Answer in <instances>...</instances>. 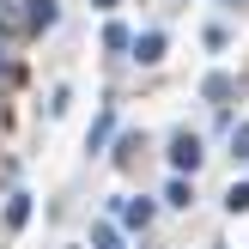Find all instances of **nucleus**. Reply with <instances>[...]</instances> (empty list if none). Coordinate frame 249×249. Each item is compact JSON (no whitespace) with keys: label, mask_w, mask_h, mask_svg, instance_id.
<instances>
[{"label":"nucleus","mask_w":249,"mask_h":249,"mask_svg":"<svg viewBox=\"0 0 249 249\" xmlns=\"http://www.w3.org/2000/svg\"><path fill=\"white\" fill-rule=\"evenodd\" d=\"M0 31H43L36 0H0Z\"/></svg>","instance_id":"f257e3e1"},{"label":"nucleus","mask_w":249,"mask_h":249,"mask_svg":"<svg viewBox=\"0 0 249 249\" xmlns=\"http://www.w3.org/2000/svg\"><path fill=\"white\" fill-rule=\"evenodd\" d=\"M170 164L195 177V164H201V140H195V134H177V140H170Z\"/></svg>","instance_id":"f03ea898"},{"label":"nucleus","mask_w":249,"mask_h":249,"mask_svg":"<svg viewBox=\"0 0 249 249\" xmlns=\"http://www.w3.org/2000/svg\"><path fill=\"white\" fill-rule=\"evenodd\" d=\"M134 61H140V67L164 61V31H146V36H134Z\"/></svg>","instance_id":"7ed1b4c3"},{"label":"nucleus","mask_w":249,"mask_h":249,"mask_svg":"<svg viewBox=\"0 0 249 249\" xmlns=\"http://www.w3.org/2000/svg\"><path fill=\"white\" fill-rule=\"evenodd\" d=\"M24 219H31V195H12L6 201V231H18Z\"/></svg>","instance_id":"20e7f679"},{"label":"nucleus","mask_w":249,"mask_h":249,"mask_svg":"<svg viewBox=\"0 0 249 249\" xmlns=\"http://www.w3.org/2000/svg\"><path fill=\"white\" fill-rule=\"evenodd\" d=\"M122 219H128V225H146V219H152V201H122Z\"/></svg>","instance_id":"39448f33"},{"label":"nucleus","mask_w":249,"mask_h":249,"mask_svg":"<svg viewBox=\"0 0 249 249\" xmlns=\"http://www.w3.org/2000/svg\"><path fill=\"white\" fill-rule=\"evenodd\" d=\"M109 128H116V116H109V109H104V116H97V122H91V140H85V146H91V152H97V146H104V140H109Z\"/></svg>","instance_id":"423d86ee"},{"label":"nucleus","mask_w":249,"mask_h":249,"mask_svg":"<svg viewBox=\"0 0 249 249\" xmlns=\"http://www.w3.org/2000/svg\"><path fill=\"white\" fill-rule=\"evenodd\" d=\"M164 201H170V207H189V201H195V189H189V182L177 177V182H170V189H164Z\"/></svg>","instance_id":"0eeeda50"},{"label":"nucleus","mask_w":249,"mask_h":249,"mask_svg":"<svg viewBox=\"0 0 249 249\" xmlns=\"http://www.w3.org/2000/svg\"><path fill=\"white\" fill-rule=\"evenodd\" d=\"M225 207H231V213H249V182H231V195H225Z\"/></svg>","instance_id":"6e6552de"},{"label":"nucleus","mask_w":249,"mask_h":249,"mask_svg":"<svg viewBox=\"0 0 249 249\" xmlns=\"http://www.w3.org/2000/svg\"><path fill=\"white\" fill-rule=\"evenodd\" d=\"M104 43H109V49H134V36L122 31V24H109V31H104Z\"/></svg>","instance_id":"1a4fd4ad"},{"label":"nucleus","mask_w":249,"mask_h":249,"mask_svg":"<svg viewBox=\"0 0 249 249\" xmlns=\"http://www.w3.org/2000/svg\"><path fill=\"white\" fill-rule=\"evenodd\" d=\"M91 249H116V231H109V225H97V231H91Z\"/></svg>","instance_id":"9d476101"},{"label":"nucleus","mask_w":249,"mask_h":249,"mask_svg":"<svg viewBox=\"0 0 249 249\" xmlns=\"http://www.w3.org/2000/svg\"><path fill=\"white\" fill-rule=\"evenodd\" d=\"M237 152H249V128H237Z\"/></svg>","instance_id":"9b49d317"},{"label":"nucleus","mask_w":249,"mask_h":249,"mask_svg":"<svg viewBox=\"0 0 249 249\" xmlns=\"http://www.w3.org/2000/svg\"><path fill=\"white\" fill-rule=\"evenodd\" d=\"M91 6H104V12H109V6H116V0H91Z\"/></svg>","instance_id":"f8f14e48"},{"label":"nucleus","mask_w":249,"mask_h":249,"mask_svg":"<svg viewBox=\"0 0 249 249\" xmlns=\"http://www.w3.org/2000/svg\"><path fill=\"white\" fill-rule=\"evenodd\" d=\"M225 6H243V0H225Z\"/></svg>","instance_id":"ddd939ff"}]
</instances>
